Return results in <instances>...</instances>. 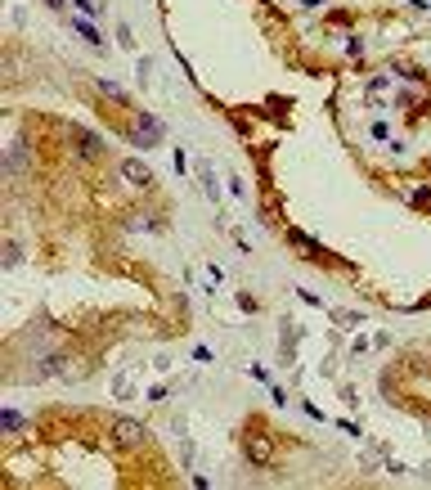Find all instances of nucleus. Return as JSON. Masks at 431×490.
<instances>
[{
  "mask_svg": "<svg viewBox=\"0 0 431 490\" xmlns=\"http://www.w3.org/2000/svg\"><path fill=\"white\" fill-rule=\"evenodd\" d=\"M72 32H77V36H81V41H85V45H95V50H104V41H99V32H95V23H90V18H85V14H77V18H72Z\"/></svg>",
  "mask_w": 431,
  "mask_h": 490,
  "instance_id": "nucleus-6",
  "label": "nucleus"
},
{
  "mask_svg": "<svg viewBox=\"0 0 431 490\" xmlns=\"http://www.w3.org/2000/svg\"><path fill=\"white\" fill-rule=\"evenodd\" d=\"M68 5H77V14H85V18H99L104 14V5H95V0H68Z\"/></svg>",
  "mask_w": 431,
  "mask_h": 490,
  "instance_id": "nucleus-10",
  "label": "nucleus"
},
{
  "mask_svg": "<svg viewBox=\"0 0 431 490\" xmlns=\"http://www.w3.org/2000/svg\"><path fill=\"white\" fill-rule=\"evenodd\" d=\"M243 455H248L256 468H269V463H274V436L256 427V432H248V441H243Z\"/></svg>",
  "mask_w": 431,
  "mask_h": 490,
  "instance_id": "nucleus-3",
  "label": "nucleus"
},
{
  "mask_svg": "<svg viewBox=\"0 0 431 490\" xmlns=\"http://www.w3.org/2000/svg\"><path fill=\"white\" fill-rule=\"evenodd\" d=\"M68 144H72V153H77L81 162H99V157L108 153L104 140L95 136V131H85V126H68Z\"/></svg>",
  "mask_w": 431,
  "mask_h": 490,
  "instance_id": "nucleus-2",
  "label": "nucleus"
},
{
  "mask_svg": "<svg viewBox=\"0 0 431 490\" xmlns=\"http://www.w3.org/2000/svg\"><path fill=\"white\" fill-rule=\"evenodd\" d=\"M108 441H113L117 450H140L144 441H149V427L135 423V419H126V414H117V419L108 423Z\"/></svg>",
  "mask_w": 431,
  "mask_h": 490,
  "instance_id": "nucleus-1",
  "label": "nucleus"
},
{
  "mask_svg": "<svg viewBox=\"0 0 431 490\" xmlns=\"http://www.w3.org/2000/svg\"><path fill=\"white\" fill-rule=\"evenodd\" d=\"M18 427H23V414H14V410H0V432H9V436H14Z\"/></svg>",
  "mask_w": 431,
  "mask_h": 490,
  "instance_id": "nucleus-9",
  "label": "nucleus"
},
{
  "mask_svg": "<svg viewBox=\"0 0 431 490\" xmlns=\"http://www.w3.org/2000/svg\"><path fill=\"white\" fill-rule=\"evenodd\" d=\"M202 185H207V198L220 203V189H216V176H212V167H202Z\"/></svg>",
  "mask_w": 431,
  "mask_h": 490,
  "instance_id": "nucleus-11",
  "label": "nucleus"
},
{
  "mask_svg": "<svg viewBox=\"0 0 431 490\" xmlns=\"http://www.w3.org/2000/svg\"><path fill=\"white\" fill-rule=\"evenodd\" d=\"M117 171H121V180H126V185H135V189H153V171H149V162H140V157H126V162H121Z\"/></svg>",
  "mask_w": 431,
  "mask_h": 490,
  "instance_id": "nucleus-5",
  "label": "nucleus"
},
{
  "mask_svg": "<svg viewBox=\"0 0 431 490\" xmlns=\"http://www.w3.org/2000/svg\"><path fill=\"white\" fill-rule=\"evenodd\" d=\"M95 85H99V95H104V100H113V104H121V108H130V95L121 90V85H117L113 77H99Z\"/></svg>",
  "mask_w": 431,
  "mask_h": 490,
  "instance_id": "nucleus-7",
  "label": "nucleus"
},
{
  "mask_svg": "<svg viewBox=\"0 0 431 490\" xmlns=\"http://www.w3.org/2000/svg\"><path fill=\"white\" fill-rule=\"evenodd\" d=\"M130 140L140 144V149H153V144L162 140V121H157L153 113H135V121H130Z\"/></svg>",
  "mask_w": 431,
  "mask_h": 490,
  "instance_id": "nucleus-4",
  "label": "nucleus"
},
{
  "mask_svg": "<svg viewBox=\"0 0 431 490\" xmlns=\"http://www.w3.org/2000/svg\"><path fill=\"white\" fill-rule=\"evenodd\" d=\"M301 5H305V9H319V5H328V0H301Z\"/></svg>",
  "mask_w": 431,
  "mask_h": 490,
  "instance_id": "nucleus-13",
  "label": "nucleus"
},
{
  "mask_svg": "<svg viewBox=\"0 0 431 490\" xmlns=\"http://www.w3.org/2000/svg\"><path fill=\"white\" fill-rule=\"evenodd\" d=\"M409 203H418V207H427V203H431V193H427V189H413V193H409Z\"/></svg>",
  "mask_w": 431,
  "mask_h": 490,
  "instance_id": "nucleus-12",
  "label": "nucleus"
},
{
  "mask_svg": "<svg viewBox=\"0 0 431 490\" xmlns=\"http://www.w3.org/2000/svg\"><path fill=\"white\" fill-rule=\"evenodd\" d=\"M45 5H50V9H68V0H45Z\"/></svg>",
  "mask_w": 431,
  "mask_h": 490,
  "instance_id": "nucleus-14",
  "label": "nucleus"
},
{
  "mask_svg": "<svg viewBox=\"0 0 431 490\" xmlns=\"http://www.w3.org/2000/svg\"><path fill=\"white\" fill-rule=\"evenodd\" d=\"M0 265H5V270H14V265H23V248L14 239H5V252H0Z\"/></svg>",
  "mask_w": 431,
  "mask_h": 490,
  "instance_id": "nucleus-8",
  "label": "nucleus"
}]
</instances>
